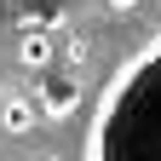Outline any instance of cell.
<instances>
[{"instance_id":"obj_2","label":"cell","mask_w":161,"mask_h":161,"mask_svg":"<svg viewBox=\"0 0 161 161\" xmlns=\"http://www.w3.org/2000/svg\"><path fill=\"white\" fill-rule=\"evenodd\" d=\"M35 98H40V115H69L75 104H80V86H75V80L69 75H46V80H40V86H35Z\"/></svg>"},{"instance_id":"obj_3","label":"cell","mask_w":161,"mask_h":161,"mask_svg":"<svg viewBox=\"0 0 161 161\" xmlns=\"http://www.w3.org/2000/svg\"><path fill=\"white\" fill-rule=\"evenodd\" d=\"M0 127H6L12 138H29V132L40 127V98H29V92H12L6 104H0Z\"/></svg>"},{"instance_id":"obj_4","label":"cell","mask_w":161,"mask_h":161,"mask_svg":"<svg viewBox=\"0 0 161 161\" xmlns=\"http://www.w3.org/2000/svg\"><path fill=\"white\" fill-rule=\"evenodd\" d=\"M17 64H23V69H46V64H52V35L29 29L23 40H17Z\"/></svg>"},{"instance_id":"obj_5","label":"cell","mask_w":161,"mask_h":161,"mask_svg":"<svg viewBox=\"0 0 161 161\" xmlns=\"http://www.w3.org/2000/svg\"><path fill=\"white\" fill-rule=\"evenodd\" d=\"M104 6H109L115 17H132V12H138V0H104Z\"/></svg>"},{"instance_id":"obj_1","label":"cell","mask_w":161,"mask_h":161,"mask_svg":"<svg viewBox=\"0 0 161 161\" xmlns=\"http://www.w3.org/2000/svg\"><path fill=\"white\" fill-rule=\"evenodd\" d=\"M86 161H161V40L115 75L92 115Z\"/></svg>"}]
</instances>
